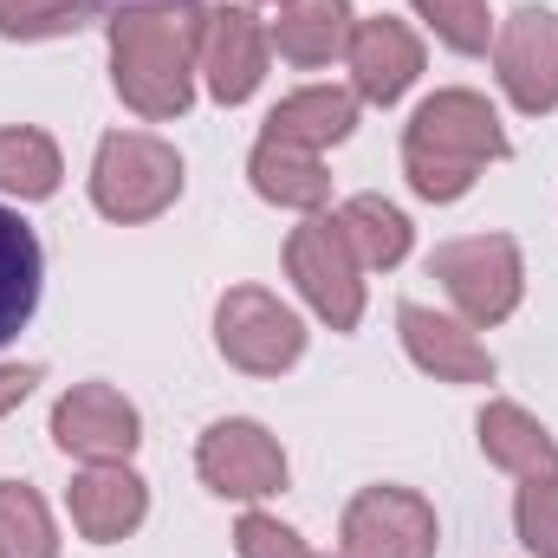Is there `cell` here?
<instances>
[{"mask_svg": "<svg viewBox=\"0 0 558 558\" xmlns=\"http://www.w3.org/2000/svg\"><path fill=\"white\" fill-rule=\"evenodd\" d=\"M52 441L78 461H131L143 441V416L111 384H72L52 403Z\"/></svg>", "mask_w": 558, "mask_h": 558, "instance_id": "obj_11", "label": "cell"}, {"mask_svg": "<svg viewBox=\"0 0 558 558\" xmlns=\"http://www.w3.org/2000/svg\"><path fill=\"white\" fill-rule=\"evenodd\" d=\"M416 13L435 26V39L454 46V52H487L494 46L487 0H416Z\"/></svg>", "mask_w": 558, "mask_h": 558, "instance_id": "obj_24", "label": "cell"}, {"mask_svg": "<svg viewBox=\"0 0 558 558\" xmlns=\"http://www.w3.org/2000/svg\"><path fill=\"white\" fill-rule=\"evenodd\" d=\"M344 65H351L357 105H397L422 78V39L403 20H390V13L357 20L351 26V46H344Z\"/></svg>", "mask_w": 558, "mask_h": 558, "instance_id": "obj_12", "label": "cell"}, {"mask_svg": "<svg viewBox=\"0 0 558 558\" xmlns=\"http://www.w3.org/2000/svg\"><path fill=\"white\" fill-rule=\"evenodd\" d=\"M234 546H241V558H312L305 539H299L292 526H279L274 513H241Z\"/></svg>", "mask_w": 558, "mask_h": 558, "instance_id": "obj_26", "label": "cell"}, {"mask_svg": "<svg viewBox=\"0 0 558 558\" xmlns=\"http://www.w3.org/2000/svg\"><path fill=\"white\" fill-rule=\"evenodd\" d=\"M33 384H39V371H33V364H0V416H7V410H20V403L33 397Z\"/></svg>", "mask_w": 558, "mask_h": 558, "instance_id": "obj_27", "label": "cell"}, {"mask_svg": "<svg viewBox=\"0 0 558 558\" xmlns=\"http://www.w3.org/2000/svg\"><path fill=\"white\" fill-rule=\"evenodd\" d=\"M98 20V0H0V39H59Z\"/></svg>", "mask_w": 558, "mask_h": 558, "instance_id": "obj_23", "label": "cell"}, {"mask_svg": "<svg viewBox=\"0 0 558 558\" xmlns=\"http://www.w3.org/2000/svg\"><path fill=\"white\" fill-rule=\"evenodd\" d=\"M182 195V156L175 143L149 137V131H111L98 143V162H92V202L105 221H156L162 208H175Z\"/></svg>", "mask_w": 558, "mask_h": 558, "instance_id": "obj_3", "label": "cell"}, {"mask_svg": "<svg viewBox=\"0 0 558 558\" xmlns=\"http://www.w3.org/2000/svg\"><path fill=\"white\" fill-rule=\"evenodd\" d=\"M351 26H357L351 0H279V20L267 33H274L279 59H292V65H331V59H344Z\"/></svg>", "mask_w": 558, "mask_h": 558, "instance_id": "obj_16", "label": "cell"}, {"mask_svg": "<svg viewBox=\"0 0 558 558\" xmlns=\"http://www.w3.org/2000/svg\"><path fill=\"white\" fill-rule=\"evenodd\" d=\"M195 52L202 13L182 0H143L111 20V85L149 124H169L195 105Z\"/></svg>", "mask_w": 558, "mask_h": 558, "instance_id": "obj_1", "label": "cell"}, {"mask_svg": "<svg viewBox=\"0 0 558 558\" xmlns=\"http://www.w3.org/2000/svg\"><path fill=\"white\" fill-rule=\"evenodd\" d=\"M331 221H338V234L351 241V254H357L364 274H390V267H403V254H410V241H416L410 215H403L397 202H384V195H351Z\"/></svg>", "mask_w": 558, "mask_h": 558, "instance_id": "obj_19", "label": "cell"}, {"mask_svg": "<svg viewBox=\"0 0 558 558\" xmlns=\"http://www.w3.org/2000/svg\"><path fill=\"white\" fill-rule=\"evenodd\" d=\"M494 65H500V92L513 98V111H526V118L558 111V13L553 7H513L494 26Z\"/></svg>", "mask_w": 558, "mask_h": 558, "instance_id": "obj_9", "label": "cell"}, {"mask_svg": "<svg viewBox=\"0 0 558 558\" xmlns=\"http://www.w3.org/2000/svg\"><path fill=\"white\" fill-rule=\"evenodd\" d=\"M286 274H292V286L305 292V305H312L331 331H351V325L364 318V267H357V254H351V241L338 234L331 215H312V221L292 228V241H286Z\"/></svg>", "mask_w": 558, "mask_h": 558, "instance_id": "obj_6", "label": "cell"}, {"mask_svg": "<svg viewBox=\"0 0 558 558\" xmlns=\"http://www.w3.org/2000/svg\"><path fill=\"white\" fill-rule=\"evenodd\" d=\"M267 59H274V33L260 26V13L247 0L234 7H208L202 13V52H195V72L208 85L215 105H247L267 78Z\"/></svg>", "mask_w": 558, "mask_h": 558, "instance_id": "obj_8", "label": "cell"}, {"mask_svg": "<svg viewBox=\"0 0 558 558\" xmlns=\"http://www.w3.org/2000/svg\"><path fill=\"white\" fill-rule=\"evenodd\" d=\"M513 526H520V546H526L533 558H558V474H546V481H520Z\"/></svg>", "mask_w": 558, "mask_h": 558, "instance_id": "obj_25", "label": "cell"}, {"mask_svg": "<svg viewBox=\"0 0 558 558\" xmlns=\"http://www.w3.org/2000/svg\"><path fill=\"white\" fill-rule=\"evenodd\" d=\"M0 558H59L52 513L26 481H0Z\"/></svg>", "mask_w": 558, "mask_h": 558, "instance_id": "obj_22", "label": "cell"}, {"mask_svg": "<svg viewBox=\"0 0 558 558\" xmlns=\"http://www.w3.org/2000/svg\"><path fill=\"white\" fill-rule=\"evenodd\" d=\"M65 507H72V526H78L92 546H118V539H131L143 526L149 487L131 474V461H85V474L72 481Z\"/></svg>", "mask_w": 558, "mask_h": 558, "instance_id": "obj_14", "label": "cell"}, {"mask_svg": "<svg viewBox=\"0 0 558 558\" xmlns=\"http://www.w3.org/2000/svg\"><path fill=\"white\" fill-rule=\"evenodd\" d=\"M344 558H435L441 526L416 487H364L338 520Z\"/></svg>", "mask_w": 558, "mask_h": 558, "instance_id": "obj_7", "label": "cell"}, {"mask_svg": "<svg viewBox=\"0 0 558 558\" xmlns=\"http://www.w3.org/2000/svg\"><path fill=\"white\" fill-rule=\"evenodd\" d=\"M397 331H403V351L416 357V371H428L435 384H494V351L474 338V325H461L435 305H403Z\"/></svg>", "mask_w": 558, "mask_h": 558, "instance_id": "obj_13", "label": "cell"}, {"mask_svg": "<svg viewBox=\"0 0 558 558\" xmlns=\"http://www.w3.org/2000/svg\"><path fill=\"white\" fill-rule=\"evenodd\" d=\"M351 131H357V92H344V85H305V92L279 98L274 111H267L260 137L299 143V149H331Z\"/></svg>", "mask_w": 558, "mask_h": 558, "instance_id": "obj_15", "label": "cell"}, {"mask_svg": "<svg viewBox=\"0 0 558 558\" xmlns=\"http://www.w3.org/2000/svg\"><path fill=\"white\" fill-rule=\"evenodd\" d=\"M195 474L221 500H267V494L286 487V448H279L260 422L228 416L195 441Z\"/></svg>", "mask_w": 558, "mask_h": 558, "instance_id": "obj_10", "label": "cell"}, {"mask_svg": "<svg viewBox=\"0 0 558 558\" xmlns=\"http://www.w3.org/2000/svg\"><path fill=\"white\" fill-rule=\"evenodd\" d=\"M247 175H254L260 202H274V208L318 215V208L331 202V175H325L318 149H299V143L260 137V143H254V156H247Z\"/></svg>", "mask_w": 558, "mask_h": 558, "instance_id": "obj_18", "label": "cell"}, {"mask_svg": "<svg viewBox=\"0 0 558 558\" xmlns=\"http://www.w3.org/2000/svg\"><path fill=\"white\" fill-rule=\"evenodd\" d=\"M474 435H481V454L494 468H507L513 481H546V474H558V441L546 435V422L526 416L520 403H487L481 422H474Z\"/></svg>", "mask_w": 558, "mask_h": 558, "instance_id": "obj_17", "label": "cell"}, {"mask_svg": "<svg viewBox=\"0 0 558 558\" xmlns=\"http://www.w3.org/2000/svg\"><path fill=\"white\" fill-rule=\"evenodd\" d=\"M428 274L441 279V292L454 299L461 325H500V318H513V305L526 292V260H520V241L513 234L448 241V247H435Z\"/></svg>", "mask_w": 558, "mask_h": 558, "instance_id": "obj_4", "label": "cell"}, {"mask_svg": "<svg viewBox=\"0 0 558 558\" xmlns=\"http://www.w3.org/2000/svg\"><path fill=\"white\" fill-rule=\"evenodd\" d=\"M215 344L234 371L247 377H279L305 351V325L292 305H279L267 286H228L215 305Z\"/></svg>", "mask_w": 558, "mask_h": 558, "instance_id": "obj_5", "label": "cell"}, {"mask_svg": "<svg viewBox=\"0 0 558 558\" xmlns=\"http://www.w3.org/2000/svg\"><path fill=\"white\" fill-rule=\"evenodd\" d=\"M59 175H65V162H59V143L46 131H33V124L0 131V195L46 202V195H59Z\"/></svg>", "mask_w": 558, "mask_h": 558, "instance_id": "obj_21", "label": "cell"}, {"mask_svg": "<svg viewBox=\"0 0 558 558\" xmlns=\"http://www.w3.org/2000/svg\"><path fill=\"white\" fill-rule=\"evenodd\" d=\"M39 274H46V254H39V234L0 208V344L20 338V325L33 318L39 305Z\"/></svg>", "mask_w": 558, "mask_h": 558, "instance_id": "obj_20", "label": "cell"}, {"mask_svg": "<svg viewBox=\"0 0 558 558\" xmlns=\"http://www.w3.org/2000/svg\"><path fill=\"white\" fill-rule=\"evenodd\" d=\"M507 156V131L500 111L481 92H435L422 98L410 131H403V175L422 202H461L487 162Z\"/></svg>", "mask_w": 558, "mask_h": 558, "instance_id": "obj_2", "label": "cell"}]
</instances>
